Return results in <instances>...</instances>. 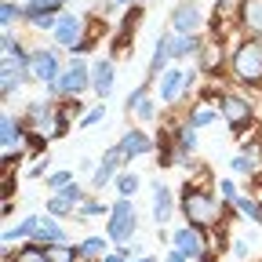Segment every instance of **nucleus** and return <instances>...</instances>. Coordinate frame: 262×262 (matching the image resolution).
Instances as JSON below:
<instances>
[{"instance_id":"f257e3e1","label":"nucleus","mask_w":262,"mask_h":262,"mask_svg":"<svg viewBox=\"0 0 262 262\" xmlns=\"http://www.w3.org/2000/svg\"><path fill=\"white\" fill-rule=\"evenodd\" d=\"M182 215L189 219V226H215L219 219V201H215V193L211 189H201V186H186L182 193Z\"/></svg>"},{"instance_id":"f03ea898","label":"nucleus","mask_w":262,"mask_h":262,"mask_svg":"<svg viewBox=\"0 0 262 262\" xmlns=\"http://www.w3.org/2000/svg\"><path fill=\"white\" fill-rule=\"evenodd\" d=\"M233 77L248 88H262V44L258 40H244L233 51Z\"/></svg>"},{"instance_id":"7ed1b4c3","label":"nucleus","mask_w":262,"mask_h":262,"mask_svg":"<svg viewBox=\"0 0 262 262\" xmlns=\"http://www.w3.org/2000/svg\"><path fill=\"white\" fill-rule=\"evenodd\" d=\"M135 226H139V219H135V208H131V196H120V201L110 208V241H117V244H127L131 241V233H135Z\"/></svg>"},{"instance_id":"20e7f679","label":"nucleus","mask_w":262,"mask_h":262,"mask_svg":"<svg viewBox=\"0 0 262 262\" xmlns=\"http://www.w3.org/2000/svg\"><path fill=\"white\" fill-rule=\"evenodd\" d=\"M48 88L58 91V95H66V98H73V95H80V91L91 88V70H88L84 62H73V66H66V70L58 73V80L48 84Z\"/></svg>"},{"instance_id":"39448f33","label":"nucleus","mask_w":262,"mask_h":262,"mask_svg":"<svg viewBox=\"0 0 262 262\" xmlns=\"http://www.w3.org/2000/svg\"><path fill=\"white\" fill-rule=\"evenodd\" d=\"M58 73H62V66H58V55L48 48H40V51H33L29 55V77L33 80H40V84H55L58 80Z\"/></svg>"},{"instance_id":"423d86ee","label":"nucleus","mask_w":262,"mask_h":262,"mask_svg":"<svg viewBox=\"0 0 262 262\" xmlns=\"http://www.w3.org/2000/svg\"><path fill=\"white\" fill-rule=\"evenodd\" d=\"M171 244H175V251H182L189 262L193 258H204V233H201V226H182V229H175L171 233Z\"/></svg>"},{"instance_id":"0eeeda50","label":"nucleus","mask_w":262,"mask_h":262,"mask_svg":"<svg viewBox=\"0 0 262 262\" xmlns=\"http://www.w3.org/2000/svg\"><path fill=\"white\" fill-rule=\"evenodd\" d=\"M222 117H226V124L241 135V131L251 124V102H248V98H241V95H226V98H222Z\"/></svg>"},{"instance_id":"6e6552de","label":"nucleus","mask_w":262,"mask_h":262,"mask_svg":"<svg viewBox=\"0 0 262 262\" xmlns=\"http://www.w3.org/2000/svg\"><path fill=\"white\" fill-rule=\"evenodd\" d=\"M80 204H84V193H80L77 182H70V186H62L51 201H48V215H55V219H58V215H73Z\"/></svg>"},{"instance_id":"1a4fd4ad","label":"nucleus","mask_w":262,"mask_h":262,"mask_svg":"<svg viewBox=\"0 0 262 262\" xmlns=\"http://www.w3.org/2000/svg\"><path fill=\"white\" fill-rule=\"evenodd\" d=\"M51 33H55V40H58L62 48L73 51L77 44H84V18H80V15H62Z\"/></svg>"},{"instance_id":"9d476101","label":"nucleus","mask_w":262,"mask_h":262,"mask_svg":"<svg viewBox=\"0 0 262 262\" xmlns=\"http://www.w3.org/2000/svg\"><path fill=\"white\" fill-rule=\"evenodd\" d=\"M204 26V15L196 11V4H189V0H182V4L171 11V29L175 33H196Z\"/></svg>"},{"instance_id":"9b49d317","label":"nucleus","mask_w":262,"mask_h":262,"mask_svg":"<svg viewBox=\"0 0 262 262\" xmlns=\"http://www.w3.org/2000/svg\"><path fill=\"white\" fill-rule=\"evenodd\" d=\"M189 80H193V73H186V70H164L160 73V102H175L179 91L189 88Z\"/></svg>"},{"instance_id":"f8f14e48","label":"nucleus","mask_w":262,"mask_h":262,"mask_svg":"<svg viewBox=\"0 0 262 262\" xmlns=\"http://www.w3.org/2000/svg\"><path fill=\"white\" fill-rule=\"evenodd\" d=\"M124 160H127V157L120 153V146H113V149L102 157V164H98V168L91 171V186H95V189H102V186H106V182L120 171V164H124Z\"/></svg>"},{"instance_id":"ddd939ff","label":"nucleus","mask_w":262,"mask_h":262,"mask_svg":"<svg viewBox=\"0 0 262 262\" xmlns=\"http://www.w3.org/2000/svg\"><path fill=\"white\" fill-rule=\"evenodd\" d=\"M113 80H117L113 62H110V58H98V62L91 66V88H95V95H98V98H110Z\"/></svg>"},{"instance_id":"4468645a","label":"nucleus","mask_w":262,"mask_h":262,"mask_svg":"<svg viewBox=\"0 0 262 262\" xmlns=\"http://www.w3.org/2000/svg\"><path fill=\"white\" fill-rule=\"evenodd\" d=\"M22 135H26V124H22V120H15L11 113L0 117V146H4V157L11 153V146H15V149L22 146Z\"/></svg>"},{"instance_id":"2eb2a0df","label":"nucleus","mask_w":262,"mask_h":262,"mask_svg":"<svg viewBox=\"0 0 262 262\" xmlns=\"http://www.w3.org/2000/svg\"><path fill=\"white\" fill-rule=\"evenodd\" d=\"M171 208H175L171 189L164 186V182H153V219H157V226H164V222L171 219Z\"/></svg>"},{"instance_id":"dca6fc26","label":"nucleus","mask_w":262,"mask_h":262,"mask_svg":"<svg viewBox=\"0 0 262 262\" xmlns=\"http://www.w3.org/2000/svg\"><path fill=\"white\" fill-rule=\"evenodd\" d=\"M241 26L255 37H262V0H241Z\"/></svg>"},{"instance_id":"f3484780","label":"nucleus","mask_w":262,"mask_h":262,"mask_svg":"<svg viewBox=\"0 0 262 262\" xmlns=\"http://www.w3.org/2000/svg\"><path fill=\"white\" fill-rule=\"evenodd\" d=\"M117 146H120V153H124L127 160H135V157H146V153L153 149V142L142 135V131H127V135H124Z\"/></svg>"},{"instance_id":"a211bd4d","label":"nucleus","mask_w":262,"mask_h":262,"mask_svg":"<svg viewBox=\"0 0 262 262\" xmlns=\"http://www.w3.org/2000/svg\"><path fill=\"white\" fill-rule=\"evenodd\" d=\"M26 73H29V70H22V66H11V62H4V70H0V91H4V98H11V95L22 88Z\"/></svg>"},{"instance_id":"6ab92c4d","label":"nucleus","mask_w":262,"mask_h":262,"mask_svg":"<svg viewBox=\"0 0 262 262\" xmlns=\"http://www.w3.org/2000/svg\"><path fill=\"white\" fill-rule=\"evenodd\" d=\"M168 58H171V37H160L153 48V58H149V80L168 70Z\"/></svg>"},{"instance_id":"aec40b11","label":"nucleus","mask_w":262,"mask_h":262,"mask_svg":"<svg viewBox=\"0 0 262 262\" xmlns=\"http://www.w3.org/2000/svg\"><path fill=\"white\" fill-rule=\"evenodd\" d=\"M33 241H40V244H62V241H66V229L55 222V215H51V219H40V226H37V233H33Z\"/></svg>"},{"instance_id":"412c9836","label":"nucleus","mask_w":262,"mask_h":262,"mask_svg":"<svg viewBox=\"0 0 262 262\" xmlns=\"http://www.w3.org/2000/svg\"><path fill=\"white\" fill-rule=\"evenodd\" d=\"M204 44L193 37V33H179V37H171V58H186V55H201Z\"/></svg>"},{"instance_id":"4be33fe9","label":"nucleus","mask_w":262,"mask_h":262,"mask_svg":"<svg viewBox=\"0 0 262 262\" xmlns=\"http://www.w3.org/2000/svg\"><path fill=\"white\" fill-rule=\"evenodd\" d=\"M37 226H40V215H26L15 229H4V244H11V241H22V237H33L37 233Z\"/></svg>"},{"instance_id":"5701e85b","label":"nucleus","mask_w":262,"mask_h":262,"mask_svg":"<svg viewBox=\"0 0 262 262\" xmlns=\"http://www.w3.org/2000/svg\"><path fill=\"white\" fill-rule=\"evenodd\" d=\"M15 262H51V255H48V244L33 241V244L18 248V251H15Z\"/></svg>"},{"instance_id":"b1692460","label":"nucleus","mask_w":262,"mask_h":262,"mask_svg":"<svg viewBox=\"0 0 262 262\" xmlns=\"http://www.w3.org/2000/svg\"><path fill=\"white\" fill-rule=\"evenodd\" d=\"M48 255H51V262H77L80 248H66V241H62V244H48Z\"/></svg>"},{"instance_id":"393cba45","label":"nucleus","mask_w":262,"mask_h":262,"mask_svg":"<svg viewBox=\"0 0 262 262\" xmlns=\"http://www.w3.org/2000/svg\"><path fill=\"white\" fill-rule=\"evenodd\" d=\"M106 248H110V244H106L102 237H88V241L80 244V258H102Z\"/></svg>"},{"instance_id":"a878e982","label":"nucleus","mask_w":262,"mask_h":262,"mask_svg":"<svg viewBox=\"0 0 262 262\" xmlns=\"http://www.w3.org/2000/svg\"><path fill=\"white\" fill-rule=\"evenodd\" d=\"M18 18H26V11H22L18 4H11V0H4V8H0V26H4V29H11Z\"/></svg>"},{"instance_id":"bb28decb","label":"nucleus","mask_w":262,"mask_h":262,"mask_svg":"<svg viewBox=\"0 0 262 262\" xmlns=\"http://www.w3.org/2000/svg\"><path fill=\"white\" fill-rule=\"evenodd\" d=\"M233 204H237V211H241V215H248V219H255V222L262 219V208H258V204L251 201V196H237Z\"/></svg>"},{"instance_id":"cd10ccee","label":"nucleus","mask_w":262,"mask_h":262,"mask_svg":"<svg viewBox=\"0 0 262 262\" xmlns=\"http://www.w3.org/2000/svg\"><path fill=\"white\" fill-rule=\"evenodd\" d=\"M135 189H139V175H120L117 179V193L120 196H135Z\"/></svg>"},{"instance_id":"c85d7f7f","label":"nucleus","mask_w":262,"mask_h":262,"mask_svg":"<svg viewBox=\"0 0 262 262\" xmlns=\"http://www.w3.org/2000/svg\"><path fill=\"white\" fill-rule=\"evenodd\" d=\"M135 113L142 117V120H153L157 117V106H153V98L146 95V98H139V106H135Z\"/></svg>"},{"instance_id":"c756f323","label":"nucleus","mask_w":262,"mask_h":262,"mask_svg":"<svg viewBox=\"0 0 262 262\" xmlns=\"http://www.w3.org/2000/svg\"><path fill=\"white\" fill-rule=\"evenodd\" d=\"M211 120H215V110H196V113L189 117V124H193V127H208Z\"/></svg>"},{"instance_id":"7c9ffc66","label":"nucleus","mask_w":262,"mask_h":262,"mask_svg":"<svg viewBox=\"0 0 262 262\" xmlns=\"http://www.w3.org/2000/svg\"><path fill=\"white\" fill-rule=\"evenodd\" d=\"M179 146H182V149H196V135H193V124H186V127L179 131Z\"/></svg>"},{"instance_id":"2f4dec72","label":"nucleus","mask_w":262,"mask_h":262,"mask_svg":"<svg viewBox=\"0 0 262 262\" xmlns=\"http://www.w3.org/2000/svg\"><path fill=\"white\" fill-rule=\"evenodd\" d=\"M73 182V171H55V175H48V186L51 189H62V186H70Z\"/></svg>"},{"instance_id":"473e14b6","label":"nucleus","mask_w":262,"mask_h":262,"mask_svg":"<svg viewBox=\"0 0 262 262\" xmlns=\"http://www.w3.org/2000/svg\"><path fill=\"white\" fill-rule=\"evenodd\" d=\"M77 211H80L84 219H88V215H110V208H106V204H98V201H88V204H80Z\"/></svg>"},{"instance_id":"72a5a7b5","label":"nucleus","mask_w":262,"mask_h":262,"mask_svg":"<svg viewBox=\"0 0 262 262\" xmlns=\"http://www.w3.org/2000/svg\"><path fill=\"white\" fill-rule=\"evenodd\" d=\"M102 117H106V106H95L91 113H84V117H80V127H91V124H98Z\"/></svg>"},{"instance_id":"f704fd0d","label":"nucleus","mask_w":262,"mask_h":262,"mask_svg":"<svg viewBox=\"0 0 262 262\" xmlns=\"http://www.w3.org/2000/svg\"><path fill=\"white\" fill-rule=\"evenodd\" d=\"M62 4H66V0H29V8H37V11H55Z\"/></svg>"},{"instance_id":"c9c22d12","label":"nucleus","mask_w":262,"mask_h":262,"mask_svg":"<svg viewBox=\"0 0 262 262\" xmlns=\"http://www.w3.org/2000/svg\"><path fill=\"white\" fill-rule=\"evenodd\" d=\"M219 193L226 196V201H237V196H241V193H237V186L229 182V179H222V182H219Z\"/></svg>"},{"instance_id":"e433bc0d","label":"nucleus","mask_w":262,"mask_h":262,"mask_svg":"<svg viewBox=\"0 0 262 262\" xmlns=\"http://www.w3.org/2000/svg\"><path fill=\"white\" fill-rule=\"evenodd\" d=\"M120 255H124V258H131V255H142V244H131V241H127V244L120 248Z\"/></svg>"},{"instance_id":"4c0bfd02","label":"nucleus","mask_w":262,"mask_h":262,"mask_svg":"<svg viewBox=\"0 0 262 262\" xmlns=\"http://www.w3.org/2000/svg\"><path fill=\"white\" fill-rule=\"evenodd\" d=\"M164 262H189V258H186V255H182V251H175V248H171V251H168V255H164Z\"/></svg>"},{"instance_id":"58836bf2","label":"nucleus","mask_w":262,"mask_h":262,"mask_svg":"<svg viewBox=\"0 0 262 262\" xmlns=\"http://www.w3.org/2000/svg\"><path fill=\"white\" fill-rule=\"evenodd\" d=\"M233 251H237V258H244L248 255V241H233Z\"/></svg>"},{"instance_id":"ea45409f","label":"nucleus","mask_w":262,"mask_h":262,"mask_svg":"<svg viewBox=\"0 0 262 262\" xmlns=\"http://www.w3.org/2000/svg\"><path fill=\"white\" fill-rule=\"evenodd\" d=\"M102 262H127L124 255H102Z\"/></svg>"},{"instance_id":"a19ab883","label":"nucleus","mask_w":262,"mask_h":262,"mask_svg":"<svg viewBox=\"0 0 262 262\" xmlns=\"http://www.w3.org/2000/svg\"><path fill=\"white\" fill-rule=\"evenodd\" d=\"M135 262H153V258H149V255H146V258H135Z\"/></svg>"},{"instance_id":"79ce46f5","label":"nucleus","mask_w":262,"mask_h":262,"mask_svg":"<svg viewBox=\"0 0 262 262\" xmlns=\"http://www.w3.org/2000/svg\"><path fill=\"white\" fill-rule=\"evenodd\" d=\"M258 222H262V219H258Z\"/></svg>"}]
</instances>
